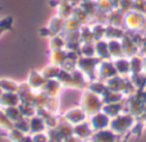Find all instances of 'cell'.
<instances>
[{
    "mask_svg": "<svg viewBox=\"0 0 146 142\" xmlns=\"http://www.w3.org/2000/svg\"><path fill=\"white\" fill-rule=\"evenodd\" d=\"M80 106L87 113L88 117H91V115L103 110L104 100L101 96L91 92L90 90H85V91H82V95H81Z\"/></svg>",
    "mask_w": 146,
    "mask_h": 142,
    "instance_id": "6da1fadb",
    "label": "cell"
},
{
    "mask_svg": "<svg viewBox=\"0 0 146 142\" xmlns=\"http://www.w3.org/2000/svg\"><path fill=\"white\" fill-rule=\"evenodd\" d=\"M137 122V118L133 114L128 112L122 113L121 115L115 118H111L110 120V129L115 133L117 136H123L129 133V131L132 129V127L135 125V123Z\"/></svg>",
    "mask_w": 146,
    "mask_h": 142,
    "instance_id": "7a4b0ae2",
    "label": "cell"
},
{
    "mask_svg": "<svg viewBox=\"0 0 146 142\" xmlns=\"http://www.w3.org/2000/svg\"><path fill=\"white\" fill-rule=\"evenodd\" d=\"M146 106V91L145 89L137 90L136 94L131 97H126V112L133 114L136 118L140 117L144 108Z\"/></svg>",
    "mask_w": 146,
    "mask_h": 142,
    "instance_id": "3957f363",
    "label": "cell"
},
{
    "mask_svg": "<svg viewBox=\"0 0 146 142\" xmlns=\"http://www.w3.org/2000/svg\"><path fill=\"white\" fill-rule=\"evenodd\" d=\"M100 59L96 56H91V58H86V56H80L78 60V65L77 68L81 72L85 73V76L87 77L90 81H94L96 78V72H98V67L100 64Z\"/></svg>",
    "mask_w": 146,
    "mask_h": 142,
    "instance_id": "277c9868",
    "label": "cell"
},
{
    "mask_svg": "<svg viewBox=\"0 0 146 142\" xmlns=\"http://www.w3.org/2000/svg\"><path fill=\"white\" fill-rule=\"evenodd\" d=\"M64 23H66V19L59 17L58 14H55L50 20H49L48 26H46L45 28H42V30H40L41 36L49 38L54 35L64 33Z\"/></svg>",
    "mask_w": 146,
    "mask_h": 142,
    "instance_id": "5b68a950",
    "label": "cell"
},
{
    "mask_svg": "<svg viewBox=\"0 0 146 142\" xmlns=\"http://www.w3.org/2000/svg\"><path fill=\"white\" fill-rule=\"evenodd\" d=\"M60 117H62V119H64L66 122H68L69 124H72V125L80 124V123L86 122V120L88 119L87 113H86L80 105L68 109L67 112H64L63 114H60Z\"/></svg>",
    "mask_w": 146,
    "mask_h": 142,
    "instance_id": "8992f818",
    "label": "cell"
},
{
    "mask_svg": "<svg viewBox=\"0 0 146 142\" xmlns=\"http://www.w3.org/2000/svg\"><path fill=\"white\" fill-rule=\"evenodd\" d=\"M88 123H90L91 128L94 129V132H98V131H104L108 129L110 127V120L111 118L108 117L105 113L101 110V112L96 113V114L88 117Z\"/></svg>",
    "mask_w": 146,
    "mask_h": 142,
    "instance_id": "52a82bcc",
    "label": "cell"
},
{
    "mask_svg": "<svg viewBox=\"0 0 146 142\" xmlns=\"http://www.w3.org/2000/svg\"><path fill=\"white\" fill-rule=\"evenodd\" d=\"M118 76L114 67L113 60H101L98 67V72H96V78L101 79V81H108V79L113 78V77Z\"/></svg>",
    "mask_w": 146,
    "mask_h": 142,
    "instance_id": "ba28073f",
    "label": "cell"
},
{
    "mask_svg": "<svg viewBox=\"0 0 146 142\" xmlns=\"http://www.w3.org/2000/svg\"><path fill=\"white\" fill-rule=\"evenodd\" d=\"M122 46H123V53L124 56L127 58H131V56L136 55V54L140 53V48L136 42H135V38L132 36V33L129 31H127L124 37L122 38Z\"/></svg>",
    "mask_w": 146,
    "mask_h": 142,
    "instance_id": "9c48e42d",
    "label": "cell"
},
{
    "mask_svg": "<svg viewBox=\"0 0 146 142\" xmlns=\"http://www.w3.org/2000/svg\"><path fill=\"white\" fill-rule=\"evenodd\" d=\"M50 5L56 8V14L59 17L64 18V19H68L69 17H72L74 5L69 3L68 0H51Z\"/></svg>",
    "mask_w": 146,
    "mask_h": 142,
    "instance_id": "30bf717a",
    "label": "cell"
},
{
    "mask_svg": "<svg viewBox=\"0 0 146 142\" xmlns=\"http://www.w3.org/2000/svg\"><path fill=\"white\" fill-rule=\"evenodd\" d=\"M73 135H74L76 137H78L80 140H82L83 142H87L92 137L94 129L91 128L88 120H86V122H82V123H80V124L73 125Z\"/></svg>",
    "mask_w": 146,
    "mask_h": 142,
    "instance_id": "8fae6325",
    "label": "cell"
},
{
    "mask_svg": "<svg viewBox=\"0 0 146 142\" xmlns=\"http://www.w3.org/2000/svg\"><path fill=\"white\" fill-rule=\"evenodd\" d=\"M88 83H90V79L85 76L83 72H81L78 68L73 69L72 71V89L85 91V90H87Z\"/></svg>",
    "mask_w": 146,
    "mask_h": 142,
    "instance_id": "7c38bea8",
    "label": "cell"
},
{
    "mask_svg": "<svg viewBox=\"0 0 146 142\" xmlns=\"http://www.w3.org/2000/svg\"><path fill=\"white\" fill-rule=\"evenodd\" d=\"M45 82H46V79L44 78V76L41 74L40 71H31L27 79H26L27 86L30 87V89H32L33 91H40V90H42Z\"/></svg>",
    "mask_w": 146,
    "mask_h": 142,
    "instance_id": "4fadbf2b",
    "label": "cell"
},
{
    "mask_svg": "<svg viewBox=\"0 0 146 142\" xmlns=\"http://www.w3.org/2000/svg\"><path fill=\"white\" fill-rule=\"evenodd\" d=\"M64 87L58 79H48L42 87V91L48 95L49 97H60Z\"/></svg>",
    "mask_w": 146,
    "mask_h": 142,
    "instance_id": "5bb4252c",
    "label": "cell"
},
{
    "mask_svg": "<svg viewBox=\"0 0 146 142\" xmlns=\"http://www.w3.org/2000/svg\"><path fill=\"white\" fill-rule=\"evenodd\" d=\"M17 94L21 99V104H30V105L35 104L36 91H33L32 89H30L26 82L19 85V90H18Z\"/></svg>",
    "mask_w": 146,
    "mask_h": 142,
    "instance_id": "9a60e30c",
    "label": "cell"
},
{
    "mask_svg": "<svg viewBox=\"0 0 146 142\" xmlns=\"http://www.w3.org/2000/svg\"><path fill=\"white\" fill-rule=\"evenodd\" d=\"M115 71L118 73V76L122 77H129L131 76V64H129V58L127 56H121L118 59L113 60Z\"/></svg>",
    "mask_w": 146,
    "mask_h": 142,
    "instance_id": "2e32d148",
    "label": "cell"
},
{
    "mask_svg": "<svg viewBox=\"0 0 146 142\" xmlns=\"http://www.w3.org/2000/svg\"><path fill=\"white\" fill-rule=\"evenodd\" d=\"M88 142H117V135L110 128L104 131H98V132H94L92 137L90 138Z\"/></svg>",
    "mask_w": 146,
    "mask_h": 142,
    "instance_id": "e0dca14e",
    "label": "cell"
},
{
    "mask_svg": "<svg viewBox=\"0 0 146 142\" xmlns=\"http://www.w3.org/2000/svg\"><path fill=\"white\" fill-rule=\"evenodd\" d=\"M19 104L21 99L17 92H3V95L0 96V108H3V109L18 106Z\"/></svg>",
    "mask_w": 146,
    "mask_h": 142,
    "instance_id": "ac0fdd59",
    "label": "cell"
},
{
    "mask_svg": "<svg viewBox=\"0 0 146 142\" xmlns=\"http://www.w3.org/2000/svg\"><path fill=\"white\" fill-rule=\"evenodd\" d=\"M124 15L126 14L115 7L106 15V24L117 26V27H124Z\"/></svg>",
    "mask_w": 146,
    "mask_h": 142,
    "instance_id": "d6986e66",
    "label": "cell"
},
{
    "mask_svg": "<svg viewBox=\"0 0 146 142\" xmlns=\"http://www.w3.org/2000/svg\"><path fill=\"white\" fill-rule=\"evenodd\" d=\"M95 56L100 60H110V54L108 49V40L101 38V40L95 41Z\"/></svg>",
    "mask_w": 146,
    "mask_h": 142,
    "instance_id": "ffe728a7",
    "label": "cell"
},
{
    "mask_svg": "<svg viewBox=\"0 0 146 142\" xmlns=\"http://www.w3.org/2000/svg\"><path fill=\"white\" fill-rule=\"evenodd\" d=\"M103 112L110 118L118 117L126 112V100L122 102H115V104H104Z\"/></svg>",
    "mask_w": 146,
    "mask_h": 142,
    "instance_id": "44dd1931",
    "label": "cell"
},
{
    "mask_svg": "<svg viewBox=\"0 0 146 142\" xmlns=\"http://www.w3.org/2000/svg\"><path fill=\"white\" fill-rule=\"evenodd\" d=\"M48 131V125H46L45 120L41 115L36 114L30 119V135H35V133L46 132Z\"/></svg>",
    "mask_w": 146,
    "mask_h": 142,
    "instance_id": "7402d4cb",
    "label": "cell"
},
{
    "mask_svg": "<svg viewBox=\"0 0 146 142\" xmlns=\"http://www.w3.org/2000/svg\"><path fill=\"white\" fill-rule=\"evenodd\" d=\"M67 49H59V50H49V63L58 67H63L67 58Z\"/></svg>",
    "mask_w": 146,
    "mask_h": 142,
    "instance_id": "603a6c76",
    "label": "cell"
},
{
    "mask_svg": "<svg viewBox=\"0 0 146 142\" xmlns=\"http://www.w3.org/2000/svg\"><path fill=\"white\" fill-rule=\"evenodd\" d=\"M126 28L124 27H117V26L106 24V32L105 38L106 40H122L126 35Z\"/></svg>",
    "mask_w": 146,
    "mask_h": 142,
    "instance_id": "cb8c5ba5",
    "label": "cell"
},
{
    "mask_svg": "<svg viewBox=\"0 0 146 142\" xmlns=\"http://www.w3.org/2000/svg\"><path fill=\"white\" fill-rule=\"evenodd\" d=\"M108 49H109V54H110L111 60L118 59L121 56H124L123 46H122L121 40H108Z\"/></svg>",
    "mask_w": 146,
    "mask_h": 142,
    "instance_id": "d4e9b609",
    "label": "cell"
},
{
    "mask_svg": "<svg viewBox=\"0 0 146 142\" xmlns=\"http://www.w3.org/2000/svg\"><path fill=\"white\" fill-rule=\"evenodd\" d=\"M129 64H131V76L144 73V56L141 54H136V55L131 56Z\"/></svg>",
    "mask_w": 146,
    "mask_h": 142,
    "instance_id": "484cf974",
    "label": "cell"
},
{
    "mask_svg": "<svg viewBox=\"0 0 146 142\" xmlns=\"http://www.w3.org/2000/svg\"><path fill=\"white\" fill-rule=\"evenodd\" d=\"M127 77H122V76H115L113 78L105 81L106 86H108V90H111V91H117V92H123L124 85H126Z\"/></svg>",
    "mask_w": 146,
    "mask_h": 142,
    "instance_id": "4316f807",
    "label": "cell"
},
{
    "mask_svg": "<svg viewBox=\"0 0 146 142\" xmlns=\"http://www.w3.org/2000/svg\"><path fill=\"white\" fill-rule=\"evenodd\" d=\"M67 51H68V53H67V58H66V61H64V64H63L62 68L66 69V71L72 72L73 69H76L77 65H78L80 54H78L77 51H69V50H67Z\"/></svg>",
    "mask_w": 146,
    "mask_h": 142,
    "instance_id": "83f0119b",
    "label": "cell"
},
{
    "mask_svg": "<svg viewBox=\"0 0 146 142\" xmlns=\"http://www.w3.org/2000/svg\"><path fill=\"white\" fill-rule=\"evenodd\" d=\"M66 48H67V40L63 33L49 37V50H59V49H66Z\"/></svg>",
    "mask_w": 146,
    "mask_h": 142,
    "instance_id": "f1b7e54d",
    "label": "cell"
},
{
    "mask_svg": "<svg viewBox=\"0 0 146 142\" xmlns=\"http://www.w3.org/2000/svg\"><path fill=\"white\" fill-rule=\"evenodd\" d=\"M55 129H56V132H58V135L60 136L62 140L73 136V125L69 124L68 122H66L64 119H62V117H60V122L58 123Z\"/></svg>",
    "mask_w": 146,
    "mask_h": 142,
    "instance_id": "f546056e",
    "label": "cell"
},
{
    "mask_svg": "<svg viewBox=\"0 0 146 142\" xmlns=\"http://www.w3.org/2000/svg\"><path fill=\"white\" fill-rule=\"evenodd\" d=\"M87 90H90L91 92H94V94L103 97L104 94L108 91V86H106V83L104 81H101V79H94V81H90Z\"/></svg>",
    "mask_w": 146,
    "mask_h": 142,
    "instance_id": "4dcf8cb0",
    "label": "cell"
},
{
    "mask_svg": "<svg viewBox=\"0 0 146 142\" xmlns=\"http://www.w3.org/2000/svg\"><path fill=\"white\" fill-rule=\"evenodd\" d=\"M72 17L76 18V19H77L82 26L90 24V23H91V17L85 12V10L82 9V7H81L80 4H78V5H74V8H73V14H72Z\"/></svg>",
    "mask_w": 146,
    "mask_h": 142,
    "instance_id": "1f68e13d",
    "label": "cell"
},
{
    "mask_svg": "<svg viewBox=\"0 0 146 142\" xmlns=\"http://www.w3.org/2000/svg\"><path fill=\"white\" fill-rule=\"evenodd\" d=\"M62 67H58V65H54V64L49 63L48 65H45L42 69H41V74L44 76V78L48 81V79H56L58 77L59 72H60Z\"/></svg>",
    "mask_w": 146,
    "mask_h": 142,
    "instance_id": "d6a6232c",
    "label": "cell"
},
{
    "mask_svg": "<svg viewBox=\"0 0 146 142\" xmlns=\"http://www.w3.org/2000/svg\"><path fill=\"white\" fill-rule=\"evenodd\" d=\"M104 104H115V102H122L126 100L124 95L122 92H117V91H111V90H108V91L104 94L103 96Z\"/></svg>",
    "mask_w": 146,
    "mask_h": 142,
    "instance_id": "836d02e7",
    "label": "cell"
},
{
    "mask_svg": "<svg viewBox=\"0 0 146 142\" xmlns=\"http://www.w3.org/2000/svg\"><path fill=\"white\" fill-rule=\"evenodd\" d=\"M19 85L17 81L10 78H0V89L3 92H18Z\"/></svg>",
    "mask_w": 146,
    "mask_h": 142,
    "instance_id": "e575fe53",
    "label": "cell"
},
{
    "mask_svg": "<svg viewBox=\"0 0 146 142\" xmlns=\"http://www.w3.org/2000/svg\"><path fill=\"white\" fill-rule=\"evenodd\" d=\"M90 27H91V31H92V33H94L95 41L101 40V38H105L106 24H104V23H98V22H91Z\"/></svg>",
    "mask_w": 146,
    "mask_h": 142,
    "instance_id": "d590c367",
    "label": "cell"
},
{
    "mask_svg": "<svg viewBox=\"0 0 146 142\" xmlns=\"http://www.w3.org/2000/svg\"><path fill=\"white\" fill-rule=\"evenodd\" d=\"M49 100H50V97L48 96V95L45 94V92L42 91V90H40V91H36V96H35V108L37 110H41V109H46V106H48V102Z\"/></svg>",
    "mask_w": 146,
    "mask_h": 142,
    "instance_id": "8d00e7d4",
    "label": "cell"
},
{
    "mask_svg": "<svg viewBox=\"0 0 146 142\" xmlns=\"http://www.w3.org/2000/svg\"><path fill=\"white\" fill-rule=\"evenodd\" d=\"M13 128H14V123L8 118L5 110L3 109V108H0V131L8 133L10 129H13Z\"/></svg>",
    "mask_w": 146,
    "mask_h": 142,
    "instance_id": "74e56055",
    "label": "cell"
},
{
    "mask_svg": "<svg viewBox=\"0 0 146 142\" xmlns=\"http://www.w3.org/2000/svg\"><path fill=\"white\" fill-rule=\"evenodd\" d=\"M80 36H81V44H92L95 42V37H94V33L91 31L90 24L82 26L80 31Z\"/></svg>",
    "mask_w": 146,
    "mask_h": 142,
    "instance_id": "f35d334b",
    "label": "cell"
},
{
    "mask_svg": "<svg viewBox=\"0 0 146 142\" xmlns=\"http://www.w3.org/2000/svg\"><path fill=\"white\" fill-rule=\"evenodd\" d=\"M56 79L60 82L64 89H72V72L66 71V69L62 68L58 77H56Z\"/></svg>",
    "mask_w": 146,
    "mask_h": 142,
    "instance_id": "ab89813d",
    "label": "cell"
},
{
    "mask_svg": "<svg viewBox=\"0 0 146 142\" xmlns=\"http://www.w3.org/2000/svg\"><path fill=\"white\" fill-rule=\"evenodd\" d=\"M95 1L96 7H98V12L105 13V14H108L109 12H111L115 8V5L111 0H95Z\"/></svg>",
    "mask_w": 146,
    "mask_h": 142,
    "instance_id": "60d3db41",
    "label": "cell"
},
{
    "mask_svg": "<svg viewBox=\"0 0 146 142\" xmlns=\"http://www.w3.org/2000/svg\"><path fill=\"white\" fill-rule=\"evenodd\" d=\"M19 110L22 113V117L31 119L32 117H35L37 114V109L35 108V105H30V104H19Z\"/></svg>",
    "mask_w": 146,
    "mask_h": 142,
    "instance_id": "b9f144b4",
    "label": "cell"
},
{
    "mask_svg": "<svg viewBox=\"0 0 146 142\" xmlns=\"http://www.w3.org/2000/svg\"><path fill=\"white\" fill-rule=\"evenodd\" d=\"M80 5L82 7V9L87 13L88 15L91 17V20L92 18L95 17V14L98 13V7H96V1L95 0H90V1H83V3H80Z\"/></svg>",
    "mask_w": 146,
    "mask_h": 142,
    "instance_id": "7bdbcfd3",
    "label": "cell"
},
{
    "mask_svg": "<svg viewBox=\"0 0 146 142\" xmlns=\"http://www.w3.org/2000/svg\"><path fill=\"white\" fill-rule=\"evenodd\" d=\"M46 110L51 114L60 115V100H59V97H50Z\"/></svg>",
    "mask_w": 146,
    "mask_h": 142,
    "instance_id": "ee69618b",
    "label": "cell"
},
{
    "mask_svg": "<svg viewBox=\"0 0 146 142\" xmlns=\"http://www.w3.org/2000/svg\"><path fill=\"white\" fill-rule=\"evenodd\" d=\"M80 56H86V58H91L95 56V42L92 44H81L80 48Z\"/></svg>",
    "mask_w": 146,
    "mask_h": 142,
    "instance_id": "f6af8a7d",
    "label": "cell"
},
{
    "mask_svg": "<svg viewBox=\"0 0 146 142\" xmlns=\"http://www.w3.org/2000/svg\"><path fill=\"white\" fill-rule=\"evenodd\" d=\"M82 24L78 22L76 18L69 17L68 19H66L64 23V32H72V31H81Z\"/></svg>",
    "mask_w": 146,
    "mask_h": 142,
    "instance_id": "bcb514c9",
    "label": "cell"
},
{
    "mask_svg": "<svg viewBox=\"0 0 146 142\" xmlns=\"http://www.w3.org/2000/svg\"><path fill=\"white\" fill-rule=\"evenodd\" d=\"M4 110H5V113H7L8 118H9L13 123L22 118V113H21V110H19V105H18V106H12V108H5Z\"/></svg>",
    "mask_w": 146,
    "mask_h": 142,
    "instance_id": "7dc6e473",
    "label": "cell"
},
{
    "mask_svg": "<svg viewBox=\"0 0 146 142\" xmlns=\"http://www.w3.org/2000/svg\"><path fill=\"white\" fill-rule=\"evenodd\" d=\"M14 128H17L18 131L23 133H30V119L22 117L17 122H14Z\"/></svg>",
    "mask_w": 146,
    "mask_h": 142,
    "instance_id": "c3c4849f",
    "label": "cell"
},
{
    "mask_svg": "<svg viewBox=\"0 0 146 142\" xmlns=\"http://www.w3.org/2000/svg\"><path fill=\"white\" fill-rule=\"evenodd\" d=\"M133 3L135 0H119V3L117 4V8L119 10H122L124 14H127V13L133 10Z\"/></svg>",
    "mask_w": 146,
    "mask_h": 142,
    "instance_id": "681fc988",
    "label": "cell"
},
{
    "mask_svg": "<svg viewBox=\"0 0 146 142\" xmlns=\"http://www.w3.org/2000/svg\"><path fill=\"white\" fill-rule=\"evenodd\" d=\"M25 135H27V133L21 132V131H18L17 128H13V129H10L9 132L7 133V136H8V138H9L10 142H21V140L23 138Z\"/></svg>",
    "mask_w": 146,
    "mask_h": 142,
    "instance_id": "f907efd6",
    "label": "cell"
},
{
    "mask_svg": "<svg viewBox=\"0 0 146 142\" xmlns=\"http://www.w3.org/2000/svg\"><path fill=\"white\" fill-rule=\"evenodd\" d=\"M133 10L137 13H141V14L146 15V0H135Z\"/></svg>",
    "mask_w": 146,
    "mask_h": 142,
    "instance_id": "816d5d0a",
    "label": "cell"
},
{
    "mask_svg": "<svg viewBox=\"0 0 146 142\" xmlns=\"http://www.w3.org/2000/svg\"><path fill=\"white\" fill-rule=\"evenodd\" d=\"M33 142H50V137H49L48 132H40L32 135Z\"/></svg>",
    "mask_w": 146,
    "mask_h": 142,
    "instance_id": "f5cc1de1",
    "label": "cell"
},
{
    "mask_svg": "<svg viewBox=\"0 0 146 142\" xmlns=\"http://www.w3.org/2000/svg\"><path fill=\"white\" fill-rule=\"evenodd\" d=\"M12 23H13V19L10 17L9 18H5L4 20H1V22H0V36H1L5 31H8L10 27H12Z\"/></svg>",
    "mask_w": 146,
    "mask_h": 142,
    "instance_id": "db71d44e",
    "label": "cell"
},
{
    "mask_svg": "<svg viewBox=\"0 0 146 142\" xmlns=\"http://www.w3.org/2000/svg\"><path fill=\"white\" fill-rule=\"evenodd\" d=\"M63 142H83L82 140H80L78 137H76L74 135L71 136V137H67V138H64Z\"/></svg>",
    "mask_w": 146,
    "mask_h": 142,
    "instance_id": "11a10c76",
    "label": "cell"
},
{
    "mask_svg": "<svg viewBox=\"0 0 146 142\" xmlns=\"http://www.w3.org/2000/svg\"><path fill=\"white\" fill-rule=\"evenodd\" d=\"M21 142H33V138H32V135L27 133V135L23 136V138L21 140Z\"/></svg>",
    "mask_w": 146,
    "mask_h": 142,
    "instance_id": "9f6ffc18",
    "label": "cell"
},
{
    "mask_svg": "<svg viewBox=\"0 0 146 142\" xmlns=\"http://www.w3.org/2000/svg\"><path fill=\"white\" fill-rule=\"evenodd\" d=\"M68 1L72 3L73 5H78V4H80V0H68Z\"/></svg>",
    "mask_w": 146,
    "mask_h": 142,
    "instance_id": "6f0895ef",
    "label": "cell"
},
{
    "mask_svg": "<svg viewBox=\"0 0 146 142\" xmlns=\"http://www.w3.org/2000/svg\"><path fill=\"white\" fill-rule=\"evenodd\" d=\"M144 73L146 74V55H144Z\"/></svg>",
    "mask_w": 146,
    "mask_h": 142,
    "instance_id": "680465c9",
    "label": "cell"
},
{
    "mask_svg": "<svg viewBox=\"0 0 146 142\" xmlns=\"http://www.w3.org/2000/svg\"><path fill=\"white\" fill-rule=\"evenodd\" d=\"M83 1H90V0H80V3H83Z\"/></svg>",
    "mask_w": 146,
    "mask_h": 142,
    "instance_id": "91938a15",
    "label": "cell"
},
{
    "mask_svg": "<svg viewBox=\"0 0 146 142\" xmlns=\"http://www.w3.org/2000/svg\"><path fill=\"white\" fill-rule=\"evenodd\" d=\"M144 125H145V129H146V119L144 120Z\"/></svg>",
    "mask_w": 146,
    "mask_h": 142,
    "instance_id": "94428289",
    "label": "cell"
},
{
    "mask_svg": "<svg viewBox=\"0 0 146 142\" xmlns=\"http://www.w3.org/2000/svg\"><path fill=\"white\" fill-rule=\"evenodd\" d=\"M1 95H3V90L0 89V96H1Z\"/></svg>",
    "mask_w": 146,
    "mask_h": 142,
    "instance_id": "6125c7cd",
    "label": "cell"
},
{
    "mask_svg": "<svg viewBox=\"0 0 146 142\" xmlns=\"http://www.w3.org/2000/svg\"><path fill=\"white\" fill-rule=\"evenodd\" d=\"M145 91H146V86H145Z\"/></svg>",
    "mask_w": 146,
    "mask_h": 142,
    "instance_id": "be15d7a7",
    "label": "cell"
},
{
    "mask_svg": "<svg viewBox=\"0 0 146 142\" xmlns=\"http://www.w3.org/2000/svg\"><path fill=\"white\" fill-rule=\"evenodd\" d=\"M0 9H1V8H0Z\"/></svg>",
    "mask_w": 146,
    "mask_h": 142,
    "instance_id": "e7e4bbea",
    "label": "cell"
}]
</instances>
